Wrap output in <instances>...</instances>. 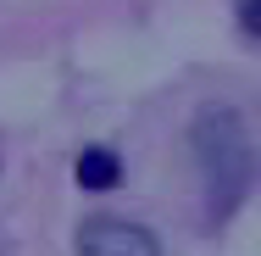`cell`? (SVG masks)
<instances>
[{"instance_id":"4","label":"cell","mask_w":261,"mask_h":256,"mask_svg":"<svg viewBox=\"0 0 261 256\" xmlns=\"http://www.w3.org/2000/svg\"><path fill=\"white\" fill-rule=\"evenodd\" d=\"M239 28L245 39H256V0H239Z\"/></svg>"},{"instance_id":"3","label":"cell","mask_w":261,"mask_h":256,"mask_svg":"<svg viewBox=\"0 0 261 256\" xmlns=\"http://www.w3.org/2000/svg\"><path fill=\"white\" fill-rule=\"evenodd\" d=\"M117 178H122V167H117V156H111V151L95 145V151L78 156V184H84V190H111Z\"/></svg>"},{"instance_id":"2","label":"cell","mask_w":261,"mask_h":256,"mask_svg":"<svg viewBox=\"0 0 261 256\" xmlns=\"http://www.w3.org/2000/svg\"><path fill=\"white\" fill-rule=\"evenodd\" d=\"M78 256H161L156 234L128 223V217H84L78 228Z\"/></svg>"},{"instance_id":"1","label":"cell","mask_w":261,"mask_h":256,"mask_svg":"<svg viewBox=\"0 0 261 256\" xmlns=\"http://www.w3.org/2000/svg\"><path fill=\"white\" fill-rule=\"evenodd\" d=\"M189 134H195V156H200V173H206V190H211V217L222 223L233 206L245 201L250 173H256L245 117H239L233 106H206Z\"/></svg>"}]
</instances>
